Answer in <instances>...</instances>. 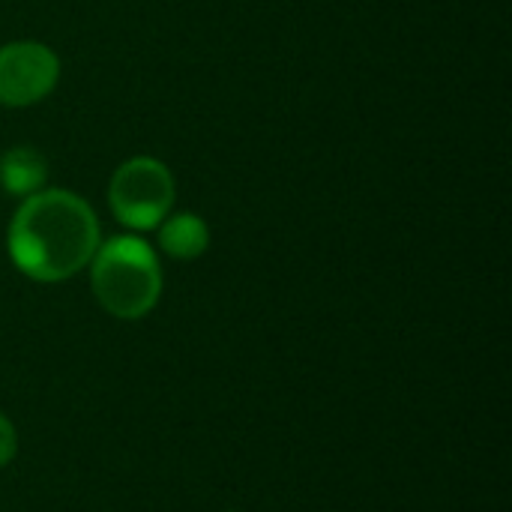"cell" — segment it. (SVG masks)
<instances>
[{"instance_id": "cell-3", "label": "cell", "mask_w": 512, "mask_h": 512, "mask_svg": "<svg viewBox=\"0 0 512 512\" xmlns=\"http://www.w3.org/2000/svg\"><path fill=\"white\" fill-rule=\"evenodd\" d=\"M174 177L165 162L153 156H135L123 162L108 186V201L120 225L132 231L159 228L174 207Z\"/></svg>"}, {"instance_id": "cell-6", "label": "cell", "mask_w": 512, "mask_h": 512, "mask_svg": "<svg viewBox=\"0 0 512 512\" xmlns=\"http://www.w3.org/2000/svg\"><path fill=\"white\" fill-rule=\"evenodd\" d=\"M48 180V162L33 147H12L0 156V186L6 195L30 198L42 192Z\"/></svg>"}, {"instance_id": "cell-1", "label": "cell", "mask_w": 512, "mask_h": 512, "mask_svg": "<svg viewBox=\"0 0 512 512\" xmlns=\"http://www.w3.org/2000/svg\"><path fill=\"white\" fill-rule=\"evenodd\" d=\"M99 219L66 189H42L15 210L6 234L12 264L33 282H66L99 249Z\"/></svg>"}, {"instance_id": "cell-4", "label": "cell", "mask_w": 512, "mask_h": 512, "mask_svg": "<svg viewBox=\"0 0 512 512\" xmlns=\"http://www.w3.org/2000/svg\"><path fill=\"white\" fill-rule=\"evenodd\" d=\"M60 78L57 54L33 39L0 45V105L27 108L42 102Z\"/></svg>"}, {"instance_id": "cell-7", "label": "cell", "mask_w": 512, "mask_h": 512, "mask_svg": "<svg viewBox=\"0 0 512 512\" xmlns=\"http://www.w3.org/2000/svg\"><path fill=\"white\" fill-rule=\"evenodd\" d=\"M18 453V432L12 426V420L0 411V468H6Z\"/></svg>"}, {"instance_id": "cell-2", "label": "cell", "mask_w": 512, "mask_h": 512, "mask_svg": "<svg viewBox=\"0 0 512 512\" xmlns=\"http://www.w3.org/2000/svg\"><path fill=\"white\" fill-rule=\"evenodd\" d=\"M87 267L93 294L108 315L120 321H138L156 309L162 297V267L147 240L135 234H117L99 243Z\"/></svg>"}, {"instance_id": "cell-5", "label": "cell", "mask_w": 512, "mask_h": 512, "mask_svg": "<svg viewBox=\"0 0 512 512\" xmlns=\"http://www.w3.org/2000/svg\"><path fill=\"white\" fill-rule=\"evenodd\" d=\"M159 246L174 261H195L210 246V228L195 213H168L159 222Z\"/></svg>"}]
</instances>
